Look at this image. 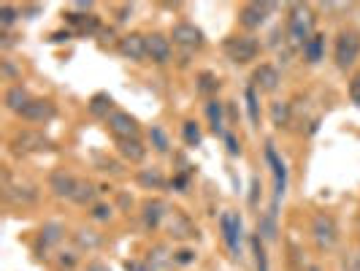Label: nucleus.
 Masks as SVG:
<instances>
[{"label":"nucleus","mask_w":360,"mask_h":271,"mask_svg":"<svg viewBox=\"0 0 360 271\" xmlns=\"http://www.w3.org/2000/svg\"><path fill=\"white\" fill-rule=\"evenodd\" d=\"M71 241H73V250H79V253H98L103 247V236L98 234V231H92V228L73 231Z\"/></svg>","instance_id":"obj_20"},{"label":"nucleus","mask_w":360,"mask_h":271,"mask_svg":"<svg viewBox=\"0 0 360 271\" xmlns=\"http://www.w3.org/2000/svg\"><path fill=\"white\" fill-rule=\"evenodd\" d=\"M171 38H174L176 46L187 49V52L203 46V30H200L198 25H193V22H176L171 27Z\"/></svg>","instance_id":"obj_14"},{"label":"nucleus","mask_w":360,"mask_h":271,"mask_svg":"<svg viewBox=\"0 0 360 271\" xmlns=\"http://www.w3.org/2000/svg\"><path fill=\"white\" fill-rule=\"evenodd\" d=\"M11 152L14 155H33V152H44V149H52V141L41 133V130H19L14 133V139H11Z\"/></svg>","instance_id":"obj_10"},{"label":"nucleus","mask_w":360,"mask_h":271,"mask_svg":"<svg viewBox=\"0 0 360 271\" xmlns=\"http://www.w3.org/2000/svg\"><path fill=\"white\" fill-rule=\"evenodd\" d=\"M349 95H352V101L360 106V71L349 79Z\"/></svg>","instance_id":"obj_42"},{"label":"nucleus","mask_w":360,"mask_h":271,"mask_svg":"<svg viewBox=\"0 0 360 271\" xmlns=\"http://www.w3.org/2000/svg\"><path fill=\"white\" fill-rule=\"evenodd\" d=\"M117 152H120V158L125 163H133V165H139V163H144L146 158V146L141 139H125V141H117Z\"/></svg>","instance_id":"obj_23"},{"label":"nucleus","mask_w":360,"mask_h":271,"mask_svg":"<svg viewBox=\"0 0 360 271\" xmlns=\"http://www.w3.org/2000/svg\"><path fill=\"white\" fill-rule=\"evenodd\" d=\"M222 52L233 65H250L260 57V41L252 33H233L222 41Z\"/></svg>","instance_id":"obj_3"},{"label":"nucleus","mask_w":360,"mask_h":271,"mask_svg":"<svg viewBox=\"0 0 360 271\" xmlns=\"http://www.w3.org/2000/svg\"><path fill=\"white\" fill-rule=\"evenodd\" d=\"M84 271H111V269H108V263H103L101 258H92V260H87Z\"/></svg>","instance_id":"obj_46"},{"label":"nucleus","mask_w":360,"mask_h":271,"mask_svg":"<svg viewBox=\"0 0 360 271\" xmlns=\"http://www.w3.org/2000/svg\"><path fill=\"white\" fill-rule=\"evenodd\" d=\"M358 234H360V212H358Z\"/></svg>","instance_id":"obj_51"},{"label":"nucleus","mask_w":360,"mask_h":271,"mask_svg":"<svg viewBox=\"0 0 360 271\" xmlns=\"http://www.w3.org/2000/svg\"><path fill=\"white\" fill-rule=\"evenodd\" d=\"M98 196H101V187H95L92 182L87 179H79V184H76V193H73V203L76 206H92V203H98Z\"/></svg>","instance_id":"obj_26"},{"label":"nucleus","mask_w":360,"mask_h":271,"mask_svg":"<svg viewBox=\"0 0 360 271\" xmlns=\"http://www.w3.org/2000/svg\"><path fill=\"white\" fill-rule=\"evenodd\" d=\"M304 60L309 65H317L320 60H325V33H314L304 46Z\"/></svg>","instance_id":"obj_28"},{"label":"nucleus","mask_w":360,"mask_h":271,"mask_svg":"<svg viewBox=\"0 0 360 271\" xmlns=\"http://www.w3.org/2000/svg\"><path fill=\"white\" fill-rule=\"evenodd\" d=\"M92 117H98V120H108L117 108H114V98L108 95V92H95L90 98V103H87Z\"/></svg>","instance_id":"obj_24"},{"label":"nucleus","mask_w":360,"mask_h":271,"mask_svg":"<svg viewBox=\"0 0 360 271\" xmlns=\"http://www.w3.org/2000/svg\"><path fill=\"white\" fill-rule=\"evenodd\" d=\"M41 11V6H22V14H27V19H33Z\"/></svg>","instance_id":"obj_49"},{"label":"nucleus","mask_w":360,"mask_h":271,"mask_svg":"<svg viewBox=\"0 0 360 271\" xmlns=\"http://www.w3.org/2000/svg\"><path fill=\"white\" fill-rule=\"evenodd\" d=\"M63 239H65V225H63V222H57V220L44 222V225L38 228L36 241H33V253H36L38 260H44V258H49L54 250H60Z\"/></svg>","instance_id":"obj_5"},{"label":"nucleus","mask_w":360,"mask_h":271,"mask_svg":"<svg viewBox=\"0 0 360 271\" xmlns=\"http://www.w3.org/2000/svg\"><path fill=\"white\" fill-rule=\"evenodd\" d=\"M266 160L274 165V201L279 203V201L285 198V193H288V165L276 155L274 144L266 146Z\"/></svg>","instance_id":"obj_16"},{"label":"nucleus","mask_w":360,"mask_h":271,"mask_svg":"<svg viewBox=\"0 0 360 271\" xmlns=\"http://www.w3.org/2000/svg\"><path fill=\"white\" fill-rule=\"evenodd\" d=\"M146 57L158 65H165L171 60V38H165L162 33H149L146 36Z\"/></svg>","instance_id":"obj_19"},{"label":"nucleus","mask_w":360,"mask_h":271,"mask_svg":"<svg viewBox=\"0 0 360 271\" xmlns=\"http://www.w3.org/2000/svg\"><path fill=\"white\" fill-rule=\"evenodd\" d=\"M279 82H282V73L271 63H263L252 71V87L257 92H276Z\"/></svg>","instance_id":"obj_17"},{"label":"nucleus","mask_w":360,"mask_h":271,"mask_svg":"<svg viewBox=\"0 0 360 271\" xmlns=\"http://www.w3.org/2000/svg\"><path fill=\"white\" fill-rule=\"evenodd\" d=\"M347 269H349V271H360V244H358V250L349 255V260H347Z\"/></svg>","instance_id":"obj_47"},{"label":"nucleus","mask_w":360,"mask_h":271,"mask_svg":"<svg viewBox=\"0 0 360 271\" xmlns=\"http://www.w3.org/2000/svg\"><path fill=\"white\" fill-rule=\"evenodd\" d=\"M276 201H274V206L269 209V215H263L260 220H257V234H260V239L263 241H274L276 239Z\"/></svg>","instance_id":"obj_29"},{"label":"nucleus","mask_w":360,"mask_h":271,"mask_svg":"<svg viewBox=\"0 0 360 271\" xmlns=\"http://www.w3.org/2000/svg\"><path fill=\"white\" fill-rule=\"evenodd\" d=\"M136 182H139L144 190H165V184H168V179L160 174V168H141V171L136 174Z\"/></svg>","instance_id":"obj_27"},{"label":"nucleus","mask_w":360,"mask_h":271,"mask_svg":"<svg viewBox=\"0 0 360 271\" xmlns=\"http://www.w3.org/2000/svg\"><path fill=\"white\" fill-rule=\"evenodd\" d=\"M68 38H71V33H68V30H65V33H54V36H52V41H54V44H57V41H68Z\"/></svg>","instance_id":"obj_50"},{"label":"nucleus","mask_w":360,"mask_h":271,"mask_svg":"<svg viewBox=\"0 0 360 271\" xmlns=\"http://www.w3.org/2000/svg\"><path fill=\"white\" fill-rule=\"evenodd\" d=\"M317 14H314V8L307 6V3H292L288 6V38L292 46H307V41L317 30Z\"/></svg>","instance_id":"obj_1"},{"label":"nucleus","mask_w":360,"mask_h":271,"mask_svg":"<svg viewBox=\"0 0 360 271\" xmlns=\"http://www.w3.org/2000/svg\"><path fill=\"white\" fill-rule=\"evenodd\" d=\"M114 217V206L106 203V201H98V203H92L90 206V220L92 222H108Z\"/></svg>","instance_id":"obj_39"},{"label":"nucleus","mask_w":360,"mask_h":271,"mask_svg":"<svg viewBox=\"0 0 360 271\" xmlns=\"http://www.w3.org/2000/svg\"><path fill=\"white\" fill-rule=\"evenodd\" d=\"M144 260L155 271H168V269H174V250H171L168 244H152Z\"/></svg>","instance_id":"obj_21"},{"label":"nucleus","mask_w":360,"mask_h":271,"mask_svg":"<svg viewBox=\"0 0 360 271\" xmlns=\"http://www.w3.org/2000/svg\"><path fill=\"white\" fill-rule=\"evenodd\" d=\"M76 184L79 179L68 174L65 168H54L52 174H49V190H52L54 198H73V193H76Z\"/></svg>","instance_id":"obj_18"},{"label":"nucleus","mask_w":360,"mask_h":271,"mask_svg":"<svg viewBox=\"0 0 360 271\" xmlns=\"http://www.w3.org/2000/svg\"><path fill=\"white\" fill-rule=\"evenodd\" d=\"M219 236L233 258H241V236H244V222L238 212H222L219 215Z\"/></svg>","instance_id":"obj_6"},{"label":"nucleus","mask_w":360,"mask_h":271,"mask_svg":"<svg viewBox=\"0 0 360 271\" xmlns=\"http://www.w3.org/2000/svg\"><path fill=\"white\" fill-rule=\"evenodd\" d=\"M125 271H155L146 260H125Z\"/></svg>","instance_id":"obj_43"},{"label":"nucleus","mask_w":360,"mask_h":271,"mask_svg":"<svg viewBox=\"0 0 360 271\" xmlns=\"http://www.w3.org/2000/svg\"><path fill=\"white\" fill-rule=\"evenodd\" d=\"M57 117V106L49 98H30V103L19 111V120L33 122V125H46Z\"/></svg>","instance_id":"obj_13"},{"label":"nucleus","mask_w":360,"mask_h":271,"mask_svg":"<svg viewBox=\"0 0 360 271\" xmlns=\"http://www.w3.org/2000/svg\"><path fill=\"white\" fill-rule=\"evenodd\" d=\"M244 98H247V111H250V122H252V127H260V98H257V90H255L252 84L247 87Z\"/></svg>","instance_id":"obj_35"},{"label":"nucleus","mask_w":360,"mask_h":271,"mask_svg":"<svg viewBox=\"0 0 360 271\" xmlns=\"http://www.w3.org/2000/svg\"><path fill=\"white\" fill-rule=\"evenodd\" d=\"M276 11V3H244L241 8H238V25L244 27V30H260L269 17Z\"/></svg>","instance_id":"obj_9"},{"label":"nucleus","mask_w":360,"mask_h":271,"mask_svg":"<svg viewBox=\"0 0 360 271\" xmlns=\"http://www.w3.org/2000/svg\"><path fill=\"white\" fill-rule=\"evenodd\" d=\"M333 60L339 71H352L355 63L360 60V30L355 27H342L336 33V44H333Z\"/></svg>","instance_id":"obj_4"},{"label":"nucleus","mask_w":360,"mask_h":271,"mask_svg":"<svg viewBox=\"0 0 360 271\" xmlns=\"http://www.w3.org/2000/svg\"><path fill=\"white\" fill-rule=\"evenodd\" d=\"M3 198L6 203H17V206H33L38 201V190L27 182H11L8 168L3 165Z\"/></svg>","instance_id":"obj_7"},{"label":"nucleus","mask_w":360,"mask_h":271,"mask_svg":"<svg viewBox=\"0 0 360 271\" xmlns=\"http://www.w3.org/2000/svg\"><path fill=\"white\" fill-rule=\"evenodd\" d=\"M271 122H274V127L290 125V103L274 101V103H271Z\"/></svg>","instance_id":"obj_36"},{"label":"nucleus","mask_w":360,"mask_h":271,"mask_svg":"<svg viewBox=\"0 0 360 271\" xmlns=\"http://www.w3.org/2000/svg\"><path fill=\"white\" fill-rule=\"evenodd\" d=\"M195 90L200 92V95H206L209 101H212V95H217V90H219V79H217V73L212 71H200L198 76H195Z\"/></svg>","instance_id":"obj_30"},{"label":"nucleus","mask_w":360,"mask_h":271,"mask_svg":"<svg viewBox=\"0 0 360 271\" xmlns=\"http://www.w3.org/2000/svg\"><path fill=\"white\" fill-rule=\"evenodd\" d=\"M171 212V206L162 198H146L141 203V228L146 234H158L165 225V217Z\"/></svg>","instance_id":"obj_11"},{"label":"nucleus","mask_w":360,"mask_h":271,"mask_svg":"<svg viewBox=\"0 0 360 271\" xmlns=\"http://www.w3.org/2000/svg\"><path fill=\"white\" fill-rule=\"evenodd\" d=\"M17 76H19V71L11 65V60H3V79H6V82H14Z\"/></svg>","instance_id":"obj_44"},{"label":"nucleus","mask_w":360,"mask_h":271,"mask_svg":"<svg viewBox=\"0 0 360 271\" xmlns=\"http://www.w3.org/2000/svg\"><path fill=\"white\" fill-rule=\"evenodd\" d=\"M149 144L155 146V152H160V155H165L171 149V141H168V136H165V130L160 125L149 127Z\"/></svg>","instance_id":"obj_38"},{"label":"nucleus","mask_w":360,"mask_h":271,"mask_svg":"<svg viewBox=\"0 0 360 271\" xmlns=\"http://www.w3.org/2000/svg\"><path fill=\"white\" fill-rule=\"evenodd\" d=\"M19 17H22V8H19V6L3 3V6H0V27H3V33H8V30L17 25Z\"/></svg>","instance_id":"obj_34"},{"label":"nucleus","mask_w":360,"mask_h":271,"mask_svg":"<svg viewBox=\"0 0 360 271\" xmlns=\"http://www.w3.org/2000/svg\"><path fill=\"white\" fill-rule=\"evenodd\" d=\"M54 263H57L60 271H73L79 266V250H57Z\"/></svg>","instance_id":"obj_37"},{"label":"nucleus","mask_w":360,"mask_h":271,"mask_svg":"<svg viewBox=\"0 0 360 271\" xmlns=\"http://www.w3.org/2000/svg\"><path fill=\"white\" fill-rule=\"evenodd\" d=\"M106 122H108L111 136H114L117 141H125V139H141V125H139V120H136L133 114H127V111H120V108H117Z\"/></svg>","instance_id":"obj_12"},{"label":"nucleus","mask_w":360,"mask_h":271,"mask_svg":"<svg viewBox=\"0 0 360 271\" xmlns=\"http://www.w3.org/2000/svg\"><path fill=\"white\" fill-rule=\"evenodd\" d=\"M257 201H260V177H252V193H250V206H257Z\"/></svg>","instance_id":"obj_45"},{"label":"nucleus","mask_w":360,"mask_h":271,"mask_svg":"<svg viewBox=\"0 0 360 271\" xmlns=\"http://www.w3.org/2000/svg\"><path fill=\"white\" fill-rule=\"evenodd\" d=\"M162 231L168 234V239H174V241H190V239H198V228H195V222L184 215L181 209H176V206L168 212Z\"/></svg>","instance_id":"obj_8"},{"label":"nucleus","mask_w":360,"mask_h":271,"mask_svg":"<svg viewBox=\"0 0 360 271\" xmlns=\"http://www.w3.org/2000/svg\"><path fill=\"white\" fill-rule=\"evenodd\" d=\"M222 108H225V103H222V101H217V98H212V101L206 103V117H209V127H212V133H214V136H225V133H228Z\"/></svg>","instance_id":"obj_25"},{"label":"nucleus","mask_w":360,"mask_h":271,"mask_svg":"<svg viewBox=\"0 0 360 271\" xmlns=\"http://www.w3.org/2000/svg\"><path fill=\"white\" fill-rule=\"evenodd\" d=\"M98 168L106 171V174H122V163L108 160V158H98Z\"/></svg>","instance_id":"obj_40"},{"label":"nucleus","mask_w":360,"mask_h":271,"mask_svg":"<svg viewBox=\"0 0 360 271\" xmlns=\"http://www.w3.org/2000/svg\"><path fill=\"white\" fill-rule=\"evenodd\" d=\"M250 244H252L255 269H257V271H269V253H266V241L260 239V234H252Z\"/></svg>","instance_id":"obj_32"},{"label":"nucleus","mask_w":360,"mask_h":271,"mask_svg":"<svg viewBox=\"0 0 360 271\" xmlns=\"http://www.w3.org/2000/svg\"><path fill=\"white\" fill-rule=\"evenodd\" d=\"M198 260V250L195 247H187V244H181L174 250V269H187V266H193Z\"/></svg>","instance_id":"obj_33"},{"label":"nucleus","mask_w":360,"mask_h":271,"mask_svg":"<svg viewBox=\"0 0 360 271\" xmlns=\"http://www.w3.org/2000/svg\"><path fill=\"white\" fill-rule=\"evenodd\" d=\"M130 14H133V6H122V8L117 11V19H120V22H125Z\"/></svg>","instance_id":"obj_48"},{"label":"nucleus","mask_w":360,"mask_h":271,"mask_svg":"<svg viewBox=\"0 0 360 271\" xmlns=\"http://www.w3.org/2000/svg\"><path fill=\"white\" fill-rule=\"evenodd\" d=\"M181 141L187 146H200L203 130H200V125L195 120H184V122H181Z\"/></svg>","instance_id":"obj_31"},{"label":"nucleus","mask_w":360,"mask_h":271,"mask_svg":"<svg viewBox=\"0 0 360 271\" xmlns=\"http://www.w3.org/2000/svg\"><path fill=\"white\" fill-rule=\"evenodd\" d=\"M117 52L130 63H144L146 60V36L141 33H125L117 41Z\"/></svg>","instance_id":"obj_15"},{"label":"nucleus","mask_w":360,"mask_h":271,"mask_svg":"<svg viewBox=\"0 0 360 271\" xmlns=\"http://www.w3.org/2000/svg\"><path fill=\"white\" fill-rule=\"evenodd\" d=\"M309 236H311L314 250L320 255L333 253L339 247V239H342L336 217L328 215V212H317V215L311 217V222H309Z\"/></svg>","instance_id":"obj_2"},{"label":"nucleus","mask_w":360,"mask_h":271,"mask_svg":"<svg viewBox=\"0 0 360 271\" xmlns=\"http://www.w3.org/2000/svg\"><path fill=\"white\" fill-rule=\"evenodd\" d=\"M30 103V92L25 90L22 84H11V87H6V92H3V106H6V111H11V114H17L19 111Z\"/></svg>","instance_id":"obj_22"},{"label":"nucleus","mask_w":360,"mask_h":271,"mask_svg":"<svg viewBox=\"0 0 360 271\" xmlns=\"http://www.w3.org/2000/svg\"><path fill=\"white\" fill-rule=\"evenodd\" d=\"M222 139H225V146H228V155H233V158L236 155H241V144H238V139H236L231 130H228Z\"/></svg>","instance_id":"obj_41"}]
</instances>
